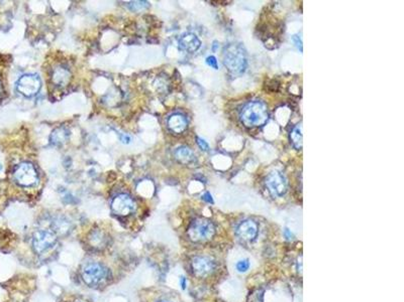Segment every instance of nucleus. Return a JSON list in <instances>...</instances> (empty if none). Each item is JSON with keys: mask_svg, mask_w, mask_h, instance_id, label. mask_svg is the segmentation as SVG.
Instances as JSON below:
<instances>
[{"mask_svg": "<svg viewBox=\"0 0 404 302\" xmlns=\"http://www.w3.org/2000/svg\"><path fill=\"white\" fill-rule=\"evenodd\" d=\"M241 121L248 128L261 127L266 124L269 119V113L267 106L260 102L255 101L247 104L241 112Z\"/></svg>", "mask_w": 404, "mask_h": 302, "instance_id": "f257e3e1", "label": "nucleus"}, {"mask_svg": "<svg viewBox=\"0 0 404 302\" xmlns=\"http://www.w3.org/2000/svg\"><path fill=\"white\" fill-rule=\"evenodd\" d=\"M224 63L232 74H241L247 68V56L240 44H228L224 50Z\"/></svg>", "mask_w": 404, "mask_h": 302, "instance_id": "f03ea898", "label": "nucleus"}, {"mask_svg": "<svg viewBox=\"0 0 404 302\" xmlns=\"http://www.w3.org/2000/svg\"><path fill=\"white\" fill-rule=\"evenodd\" d=\"M216 233V228L211 222L205 219H197L190 225L188 237L193 242H204L210 240Z\"/></svg>", "mask_w": 404, "mask_h": 302, "instance_id": "7ed1b4c3", "label": "nucleus"}, {"mask_svg": "<svg viewBox=\"0 0 404 302\" xmlns=\"http://www.w3.org/2000/svg\"><path fill=\"white\" fill-rule=\"evenodd\" d=\"M107 269L101 264L90 263L88 264L82 272V277L84 282L90 287L97 286L101 284L107 277Z\"/></svg>", "mask_w": 404, "mask_h": 302, "instance_id": "20e7f679", "label": "nucleus"}, {"mask_svg": "<svg viewBox=\"0 0 404 302\" xmlns=\"http://www.w3.org/2000/svg\"><path fill=\"white\" fill-rule=\"evenodd\" d=\"M56 243V234L49 230H40L35 233L33 238V246L38 254H43L47 250L52 249Z\"/></svg>", "mask_w": 404, "mask_h": 302, "instance_id": "39448f33", "label": "nucleus"}, {"mask_svg": "<svg viewBox=\"0 0 404 302\" xmlns=\"http://www.w3.org/2000/svg\"><path fill=\"white\" fill-rule=\"evenodd\" d=\"M14 179L22 187H31L38 182V173L32 163L23 162L16 167Z\"/></svg>", "mask_w": 404, "mask_h": 302, "instance_id": "423d86ee", "label": "nucleus"}, {"mask_svg": "<svg viewBox=\"0 0 404 302\" xmlns=\"http://www.w3.org/2000/svg\"><path fill=\"white\" fill-rule=\"evenodd\" d=\"M42 86L41 80L37 75H25L18 80L16 84L17 91L26 97H33L38 94Z\"/></svg>", "mask_w": 404, "mask_h": 302, "instance_id": "0eeeda50", "label": "nucleus"}, {"mask_svg": "<svg viewBox=\"0 0 404 302\" xmlns=\"http://www.w3.org/2000/svg\"><path fill=\"white\" fill-rule=\"evenodd\" d=\"M135 200L126 193H121L115 196L111 203L112 211L118 216H129L135 211Z\"/></svg>", "mask_w": 404, "mask_h": 302, "instance_id": "6e6552de", "label": "nucleus"}, {"mask_svg": "<svg viewBox=\"0 0 404 302\" xmlns=\"http://www.w3.org/2000/svg\"><path fill=\"white\" fill-rule=\"evenodd\" d=\"M266 185L274 196H283L287 191V182L279 171H272L266 180Z\"/></svg>", "mask_w": 404, "mask_h": 302, "instance_id": "1a4fd4ad", "label": "nucleus"}, {"mask_svg": "<svg viewBox=\"0 0 404 302\" xmlns=\"http://www.w3.org/2000/svg\"><path fill=\"white\" fill-rule=\"evenodd\" d=\"M192 269L196 276L204 277L216 269V263L207 257H195L192 260Z\"/></svg>", "mask_w": 404, "mask_h": 302, "instance_id": "9d476101", "label": "nucleus"}, {"mask_svg": "<svg viewBox=\"0 0 404 302\" xmlns=\"http://www.w3.org/2000/svg\"><path fill=\"white\" fill-rule=\"evenodd\" d=\"M258 231H259L258 225L252 220H247L239 226V228H237V235H239V237L244 241L251 242L257 237Z\"/></svg>", "mask_w": 404, "mask_h": 302, "instance_id": "9b49d317", "label": "nucleus"}, {"mask_svg": "<svg viewBox=\"0 0 404 302\" xmlns=\"http://www.w3.org/2000/svg\"><path fill=\"white\" fill-rule=\"evenodd\" d=\"M201 42L199 38L193 34H186L179 40V46L181 49L188 53H194L200 47Z\"/></svg>", "mask_w": 404, "mask_h": 302, "instance_id": "f8f14e48", "label": "nucleus"}, {"mask_svg": "<svg viewBox=\"0 0 404 302\" xmlns=\"http://www.w3.org/2000/svg\"><path fill=\"white\" fill-rule=\"evenodd\" d=\"M187 120L182 114H173L168 119V127L174 133H182L187 128Z\"/></svg>", "mask_w": 404, "mask_h": 302, "instance_id": "ddd939ff", "label": "nucleus"}, {"mask_svg": "<svg viewBox=\"0 0 404 302\" xmlns=\"http://www.w3.org/2000/svg\"><path fill=\"white\" fill-rule=\"evenodd\" d=\"M175 157L179 162L186 165H190L196 162V157L193 153V151L186 146H181L176 149Z\"/></svg>", "mask_w": 404, "mask_h": 302, "instance_id": "4468645a", "label": "nucleus"}, {"mask_svg": "<svg viewBox=\"0 0 404 302\" xmlns=\"http://www.w3.org/2000/svg\"><path fill=\"white\" fill-rule=\"evenodd\" d=\"M52 80L56 86L64 88L70 83L71 74L68 70L64 68H57L53 73Z\"/></svg>", "mask_w": 404, "mask_h": 302, "instance_id": "2eb2a0df", "label": "nucleus"}, {"mask_svg": "<svg viewBox=\"0 0 404 302\" xmlns=\"http://www.w3.org/2000/svg\"><path fill=\"white\" fill-rule=\"evenodd\" d=\"M290 140L293 144V146L300 150L302 148V144H303V134H302V126L301 124L296 125L295 127L292 129V131L290 132Z\"/></svg>", "mask_w": 404, "mask_h": 302, "instance_id": "dca6fc26", "label": "nucleus"}, {"mask_svg": "<svg viewBox=\"0 0 404 302\" xmlns=\"http://www.w3.org/2000/svg\"><path fill=\"white\" fill-rule=\"evenodd\" d=\"M69 137V132L64 128L56 129L52 134V141L56 144L64 143Z\"/></svg>", "mask_w": 404, "mask_h": 302, "instance_id": "f3484780", "label": "nucleus"}, {"mask_svg": "<svg viewBox=\"0 0 404 302\" xmlns=\"http://www.w3.org/2000/svg\"><path fill=\"white\" fill-rule=\"evenodd\" d=\"M249 268H250L249 259H244V260H241V261H239L236 263V270L239 272H241V273L247 272L249 270Z\"/></svg>", "mask_w": 404, "mask_h": 302, "instance_id": "a211bd4d", "label": "nucleus"}, {"mask_svg": "<svg viewBox=\"0 0 404 302\" xmlns=\"http://www.w3.org/2000/svg\"><path fill=\"white\" fill-rule=\"evenodd\" d=\"M148 3L147 2H142V1H135V2H132L130 4V7L133 10H138V9H144L146 7H148Z\"/></svg>", "mask_w": 404, "mask_h": 302, "instance_id": "6ab92c4d", "label": "nucleus"}, {"mask_svg": "<svg viewBox=\"0 0 404 302\" xmlns=\"http://www.w3.org/2000/svg\"><path fill=\"white\" fill-rule=\"evenodd\" d=\"M206 64H207L208 66H210L211 68H213V69H216V70H218V69H219V66H218V61H217L216 57H213V56L208 57V58L206 59Z\"/></svg>", "mask_w": 404, "mask_h": 302, "instance_id": "aec40b11", "label": "nucleus"}, {"mask_svg": "<svg viewBox=\"0 0 404 302\" xmlns=\"http://www.w3.org/2000/svg\"><path fill=\"white\" fill-rule=\"evenodd\" d=\"M196 141H197V144L200 147V149H202L203 151H207L209 149V145L207 144V142L205 140H203V139H201L199 137H196Z\"/></svg>", "mask_w": 404, "mask_h": 302, "instance_id": "412c9836", "label": "nucleus"}, {"mask_svg": "<svg viewBox=\"0 0 404 302\" xmlns=\"http://www.w3.org/2000/svg\"><path fill=\"white\" fill-rule=\"evenodd\" d=\"M293 41L296 43V46L298 47V48H300V50L302 52V41H301V38H299V37L298 36H293Z\"/></svg>", "mask_w": 404, "mask_h": 302, "instance_id": "4be33fe9", "label": "nucleus"}, {"mask_svg": "<svg viewBox=\"0 0 404 302\" xmlns=\"http://www.w3.org/2000/svg\"><path fill=\"white\" fill-rule=\"evenodd\" d=\"M202 198H203L205 201H207V203L213 204V198H212V196H211V194H210L209 192H205V193L202 195Z\"/></svg>", "mask_w": 404, "mask_h": 302, "instance_id": "5701e85b", "label": "nucleus"}, {"mask_svg": "<svg viewBox=\"0 0 404 302\" xmlns=\"http://www.w3.org/2000/svg\"><path fill=\"white\" fill-rule=\"evenodd\" d=\"M121 140H122V142L124 144H129L131 142V137L129 135H127V134H122Z\"/></svg>", "mask_w": 404, "mask_h": 302, "instance_id": "b1692460", "label": "nucleus"}, {"mask_svg": "<svg viewBox=\"0 0 404 302\" xmlns=\"http://www.w3.org/2000/svg\"><path fill=\"white\" fill-rule=\"evenodd\" d=\"M180 282H181V287H182V289H185V288H186V279L184 278V277H181Z\"/></svg>", "mask_w": 404, "mask_h": 302, "instance_id": "393cba45", "label": "nucleus"}, {"mask_svg": "<svg viewBox=\"0 0 404 302\" xmlns=\"http://www.w3.org/2000/svg\"><path fill=\"white\" fill-rule=\"evenodd\" d=\"M285 235L287 236V238H288V239H290V238H291V236H292V234L289 232V230H288V229L285 230Z\"/></svg>", "mask_w": 404, "mask_h": 302, "instance_id": "a878e982", "label": "nucleus"}, {"mask_svg": "<svg viewBox=\"0 0 404 302\" xmlns=\"http://www.w3.org/2000/svg\"><path fill=\"white\" fill-rule=\"evenodd\" d=\"M217 48V42H215V45H213V50H216Z\"/></svg>", "mask_w": 404, "mask_h": 302, "instance_id": "bb28decb", "label": "nucleus"}, {"mask_svg": "<svg viewBox=\"0 0 404 302\" xmlns=\"http://www.w3.org/2000/svg\"><path fill=\"white\" fill-rule=\"evenodd\" d=\"M1 93H2V88H1V85H0V95H1Z\"/></svg>", "mask_w": 404, "mask_h": 302, "instance_id": "cd10ccee", "label": "nucleus"}, {"mask_svg": "<svg viewBox=\"0 0 404 302\" xmlns=\"http://www.w3.org/2000/svg\"><path fill=\"white\" fill-rule=\"evenodd\" d=\"M1 169H2V165H1V164H0V170H1Z\"/></svg>", "mask_w": 404, "mask_h": 302, "instance_id": "c85d7f7f", "label": "nucleus"}]
</instances>
